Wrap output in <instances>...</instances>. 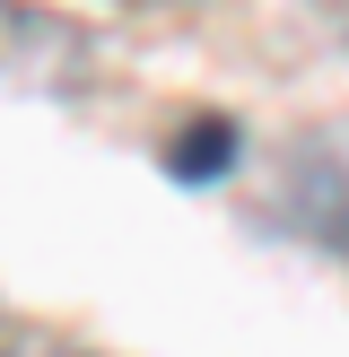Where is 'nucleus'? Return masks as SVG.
Segmentation results:
<instances>
[{
    "mask_svg": "<svg viewBox=\"0 0 349 357\" xmlns=\"http://www.w3.org/2000/svg\"><path fill=\"white\" fill-rule=\"evenodd\" d=\"M297 192H306V218H314V227H323V236L349 253V139L314 149V174H306Z\"/></svg>",
    "mask_w": 349,
    "mask_h": 357,
    "instance_id": "1",
    "label": "nucleus"
},
{
    "mask_svg": "<svg viewBox=\"0 0 349 357\" xmlns=\"http://www.w3.org/2000/svg\"><path fill=\"white\" fill-rule=\"evenodd\" d=\"M218 157H227V131L209 122V131H192V149H166V166H174V174H209Z\"/></svg>",
    "mask_w": 349,
    "mask_h": 357,
    "instance_id": "2",
    "label": "nucleus"
}]
</instances>
